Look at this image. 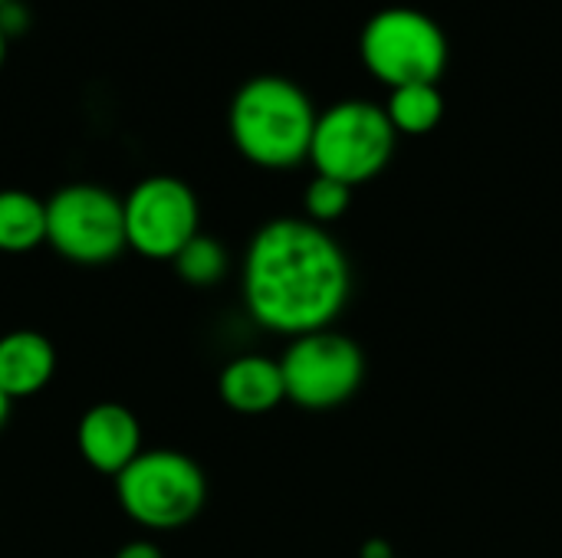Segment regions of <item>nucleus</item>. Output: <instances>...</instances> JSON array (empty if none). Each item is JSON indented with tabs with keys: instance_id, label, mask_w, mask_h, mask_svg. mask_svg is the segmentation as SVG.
<instances>
[{
	"instance_id": "1",
	"label": "nucleus",
	"mask_w": 562,
	"mask_h": 558,
	"mask_svg": "<svg viewBox=\"0 0 562 558\" xmlns=\"http://www.w3.org/2000/svg\"><path fill=\"white\" fill-rule=\"evenodd\" d=\"M240 289L260 329L296 339L339 319L352 293V266L326 227L306 217H277L250 237Z\"/></svg>"
},
{
	"instance_id": "2",
	"label": "nucleus",
	"mask_w": 562,
	"mask_h": 558,
	"mask_svg": "<svg viewBox=\"0 0 562 558\" xmlns=\"http://www.w3.org/2000/svg\"><path fill=\"white\" fill-rule=\"evenodd\" d=\"M319 112L310 95L283 76L247 79L227 112L234 148L257 168L286 171L310 161V145Z\"/></svg>"
},
{
	"instance_id": "3",
	"label": "nucleus",
	"mask_w": 562,
	"mask_h": 558,
	"mask_svg": "<svg viewBox=\"0 0 562 558\" xmlns=\"http://www.w3.org/2000/svg\"><path fill=\"white\" fill-rule=\"evenodd\" d=\"M115 500L122 513L155 533L188 526L207 503L204 470L181 451H142L119 477Z\"/></svg>"
},
{
	"instance_id": "4",
	"label": "nucleus",
	"mask_w": 562,
	"mask_h": 558,
	"mask_svg": "<svg viewBox=\"0 0 562 558\" xmlns=\"http://www.w3.org/2000/svg\"><path fill=\"white\" fill-rule=\"evenodd\" d=\"M359 56L369 76L389 86V92L438 82L448 66V36L425 10L385 7L362 26Z\"/></svg>"
},
{
	"instance_id": "5",
	"label": "nucleus",
	"mask_w": 562,
	"mask_h": 558,
	"mask_svg": "<svg viewBox=\"0 0 562 558\" xmlns=\"http://www.w3.org/2000/svg\"><path fill=\"white\" fill-rule=\"evenodd\" d=\"M395 138L398 132L392 128L382 105L346 99L319 112L310 161L316 174L359 187L389 168L395 155Z\"/></svg>"
},
{
	"instance_id": "6",
	"label": "nucleus",
	"mask_w": 562,
	"mask_h": 558,
	"mask_svg": "<svg viewBox=\"0 0 562 558\" xmlns=\"http://www.w3.org/2000/svg\"><path fill=\"white\" fill-rule=\"evenodd\" d=\"M46 243L76 266H102L125 243L122 197L99 184H66L46 197Z\"/></svg>"
},
{
	"instance_id": "7",
	"label": "nucleus",
	"mask_w": 562,
	"mask_h": 558,
	"mask_svg": "<svg viewBox=\"0 0 562 558\" xmlns=\"http://www.w3.org/2000/svg\"><path fill=\"white\" fill-rule=\"evenodd\" d=\"M286 401L306 411H329L356 398L366 378L362 349L333 329L306 332L290 339L280 358Z\"/></svg>"
},
{
	"instance_id": "8",
	"label": "nucleus",
	"mask_w": 562,
	"mask_h": 558,
	"mask_svg": "<svg viewBox=\"0 0 562 558\" xmlns=\"http://www.w3.org/2000/svg\"><path fill=\"white\" fill-rule=\"evenodd\" d=\"M125 243L145 260H175L201 230L194 191L171 174H151L122 197Z\"/></svg>"
},
{
	"instance_id": "9",
	"label": "nucleus",
	"mask_w": 562,
	"mask_h": 558,
	"mask_svg": "<svg viewBox=\"0 0 562 558\" xmlns=\"http://www.w3.org/2000/svg\"><path fill=\"white\" fill-rule=\"evenodd\" d=\"M76 447L95 474L119 477L142 454V424L125 405L99 401L79 418Z\"/></svg>"
},
{
	"instance_id": "10",
	"label": "nucleus",
	"mask_w": 562,
	"mask_h": 558,
	"mask_svg": "<svg viewBox=\"0 0 562 558\" xmlns=\"http://www.w3.org/2000/svg\"><path fill=\"white\" fill-rule=\"evenodd\" d=\"M56 375V349L43 332L16 329L0 335V391L10 401L40 395Z\"/></svg>"
},
{
	"instance_id": "11",
	"label": "nucleus",
	"mask_w": 562,
	"mask_h": 558,
	"mask_svg": "<svg viewBox=\"0 0 562 558\" xmlns=\"http://www.w3.org/2000/svg\"><path fill=\"white\" fill-rule=\"evenodd\" d=\"M221 401L237 414H267L286 401L280 362L267 355H240L224 365L217 378Z\"/></svg>"
},
{
	"instance_id": "12",
	"label": "nucleus",
	"mask_w": 562,
	"mask_h": 558,
	"mask_svg": "<svg viewBox=\"0 0 562 558\" xmlns=\"http://www.w3.org/2000/svg\"><path fill=\"white\" fill-rule=\"evenodd\" d=\"M46 243V201L30 191H0V253H30Z\"/></svg>"
},
{
	"instance_id": "13",
	"label": "nucleus",
	"mask_w": 562,
	"mask_h": 558,
	"mask_svg": "<svg viewBox=\"0 0 562 558\" xmlns=\"http://www.w3.org/2000/svg\"><path fill=\"white\" fill-rule=\"evenodd\" d=\"M382 109L398 135H428L445 118V95L438 82L402 86L389 92V102Z\"/></svg>"
},
{
	"instance_id": "14",
	"label": "nucleus",
	"mask_w": 562,
	"mask_h": 558,
	"mask_svg": "<svg viewBox=\"0 0 562 558\" xmlns=\"http://www.w3.org/2000/svg\"><path fill=\"white\" fill-rule=\"evenodd\" d=\"M171 263H175V273L184 283H191V286H214L227 273V250L221 247V240H214L207 234H198Z\"/></svg>"
},
{
	"instance_id": "15",
	"label": "nucleus",
	"mask_w": 562,
	"mask_h": 558,
	"mask_svg": "<svg viewBox=\"0 0 562 558\" xmlns=\"http://www.w3.org/2000/svg\"><path fill=\"white\" fill-rule=\"evenodd\" d=\"M352 204V187L336 181V178H323L316 174L310 184H306V194H303V207H306V220L326 227V224H336Z\"/></svg>"
},
{
	"instance_id": "16",
	"label": "nucleus",
	"mask_w": 562,
	"mask_h": 558,
	"mask_svg": "<svg viewBox=\"0 0 562 558\" xmlns=\"http://www.w3.org/2000/svg\"><path fill=\"white\" fill-rule=\"evenodd\" d=\"M26 26H30V10H26V3H20V0L0 3V30L7 33V39L20 36Z\"/></svg>"
},
{
	"instance_id": "17",
	"label": "nucleus",
	"mask_w": 562,
	"mask_h": 558,
	"mask_svg": "<svg viewBox=\"0 0 562 558\" xmlns=\"http://www.w3.org/2000/svg\"><path fill=\"white\" fill-rule=\"evenodd\" d=\"M115 558H161V549L155 546V543H148V539H135V543H125Z\"/></svg>"
},
{
	"instance_id": "18",
	"label": "nucleus",
	"mask_w": 562,
	"mask_h": 558,
	"mask_svg": "<svg viewBox=\"0 0 562 558\" xmlns=\"http://www.w3.org/2000/svg\"><path fill=\"white\" fill-rule=\"evenodd\" d=\"M392 556H395V553H392L385 543H369V546H366V553H362V558H392Z\"/></svg>"
},
{
	"instance_id": "19",
	"label": "nucleus",
	"mask_w": 562,
	"mask_h": 558,
	"mask_svg": "<svg viewBox=\"0 0 562 558\" xmlns=\"http://www.w3.org/2000/svg\"><path fill=\"white\" fill-rule=\"evenodd\" d=\"M10 405H13V401L0 391V428H3V424H7V418H10Z\"/></svg>"
},
{
	"instance_id": "20",
	"label": "nucleus",
	"mask_w": 562,
	"mask_h": 558,
	"mask_svg": "<svg viewBox=\"0 0 562 558\" xmlns=\"http://www.w3.org/2000/svg\"><path fill=\"white\" fill-rule=\"evenodd\" d=\"M7 43H10V39H7V33L0 30V69H3V59H7Z\"/></svg>"
},
{
	"instance_id": "21",
	"label": "nucleus",
	"mask_w": 562,
	"mask_h": 558,
	"mask_svg": "<svg viewBox=\"0 0 562 558\" xmlns=\"http://www.w3.org/2000/svg\"><path fill=\"white\" fill-rule=\"evenodd\" d=\"M0 3H7V0H0Z\"/></svg>"
},
{
	"instance_id": "22",
	"label": "nucleus",
	"mask_w": 562,
	"mask_h": 558,
	"mask_svg": "<svg viewBox=\"0 0 562 558\" xmlns=\"http://www.w3.org/2000/svg\"><path fill=\"white\" fill-rule=\"evenodd\" d=\"M392 558H395V556H392Z\"/></svg>"
}]
</instances>
